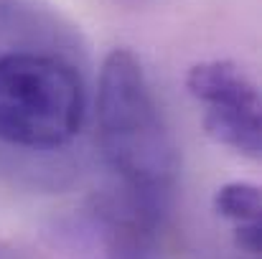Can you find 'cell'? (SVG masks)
<instances>
[{"mask_svg":"<svg viewBox=\"0 0 262 259\" xmlns=\"http://www.w3.org/2000/svg\"><path fill=\"white\" fill-rule=\"evenodd\" d=\"M77 36L43 0H0V148L56 153L87 120Z\"/></svg>","mask_w":262,"mask_h":259,"instance_id":"cell-1","label":"cell"},{"mask_svg":"<svg viewBox=\"0 0 262 259\" xmlns=\"http://www.w3.org/2000/svg\"><path fill=\"white\" fill-rule=\"evenodd\" d=\"M97 140L117 185L173 203L181 158L171 127L156 102L140 59L130 49H112L97 79Z\"/></svg>","mask_w":262,"mask_h":259,"instance_id":"cell-2","label":"cell"},{"mask_svg":"<svg viewBox=\"0 0 262 259\" xmlns=\"http://www.w3.org/2000/svg\"><path fill=\"white\" fill-rule=\"evenodd\" d=\"M171 206L122 185L104 188L59 229L67 259H166Z\"/></svg>","mask_w":262,"mask_h":259,"instance_id":"cell-3","label":"cell"},{"mask_svg":"<svg viewBox=\"0 0 262 259\" xmlns=\"http://www.w3.org/2000/svg\"><path fill=\"white\" fill-rule=\"evenodd\" d=\"M186 89L206 107L204 130L214 143L239 153L242 158L260 160V89L242 66L224 59L193 64L186 74Z\"/></svg>","mask_w":262,"mask_h":259,"instance_id":"cell-4","label":"cell"},{"mask_svg":"<svg viewBox=\"0 0 262 259\" xmlns=\"http://www.w3.org/2000/svg\"><path fill=\"white\" fill-rule=\"evenodd\" d=\"M214 211L234 226L260 224L262 214V193L257 183L250 180H229L216 188L214 193Z\"/></svg>","mask_w":262,"mask_h":259,"instance_id":"cell-5","label":"cell"},{"mask_svg":"<svg viewBox=\"0 0 262 259\" xmlns=\"http://www.w3.org/2000/svg\"><path fill=\"white\" fill-rule=\"evenodd\" d=\"M232 239L234 247L252 259H260L262 254V226L260 224H245V226H234L232 229Z\"/></svg>","mask_w":262,"mask_h":259,"instance_id":"cell-6","label":"cell"},{"mask_svg":"<svg viewBox=\"0 0 262 259\" xmlns=\"http://www.w3.org/2000/svg\"><path fill=\"white\" fill-rule=\"evenodd\" d=\"M0 259H23V257L18 254L15 247H10L5 239H0Z\"/></svg>","mask_w":262,"mask_h":259,"instance_id":"cell-7","label":"cell"}]
</instances>
